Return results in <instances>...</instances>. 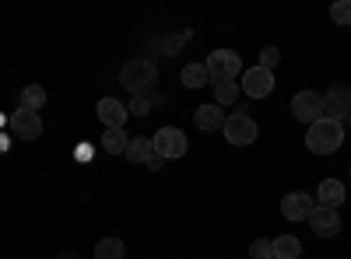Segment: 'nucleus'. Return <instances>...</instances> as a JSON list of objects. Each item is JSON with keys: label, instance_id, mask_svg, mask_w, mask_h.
Here are the masks:
<instances>
[{"label": "nucleus", "instance_id": "nucleus-18", "mask_svg": "<svg viewBox=\"0 0 351 259\" xmlns=\"http://www.w3.org/2000/svg\"><path fill=\"white\" fill-rule=\"evenodd\" d=\"M183 84H186V88H204V84H211L208 67H204V64H186L183 67Z\"/></svg>", "mask_w": 351, "mask_h": 259}, {"label": "nucleus", "instance_id": "nucleus-12", "mask_svg": "<svg viewBox=\"0 0 351 259\" xmlns=\"http://www.w3.org/2000/svg\"><path fill=\"white\" fill-rule=\"evenodd\" d=\"M127 105L120 102V98H102L99 102V120L106 123V130H123V123H127Z\"/></svg>", "mask_w": 351, "mask_h": 259}, {"label": "nucleus", "instance_id": "nucleus-20", "mask_svg": "<svg viewBox=\"0 0 351 259\" xmlns=\"http://www.w3.org/2000/svg\"><path fill=\"white\" fill-rule=\"evenodd\" d=\"M239 84L236 81H221V84H215V105H232L239 98Z\"/></svg>", "mask_w": 351, "mask_h": 259}, {"label": "nucleus", "instance_id": "nucleus-28", "mask_svg": "<svg viewBox=\"0 0 351 259\" xmlns=\"http://www.w3.org/2000/svg\"><path fill=\"white\" fill-rule=\"evenodd\" d=\"M8 144H11L8 137H0V151H8Z\"/></svg>", "mask_w": 351, "mask_h": 259}, {"label": "nucleus", "instance_id": "nucleus-17", "mask_svg": "<svg viewBox=\"0 0 351 259\" xmlns=\"http://www.w3.org/2000/svg\"><path fill=\"white\" fill-rule=\"evenodd\" d=\"M127 144H130L127 130H106V133H102V148H106L109 154H127Z\"/></svg>", "mask_w": 351, "mask_h": 259}, {"label": "nucleus", "instance_id": "nucleus-22", "mask_svg": "<svg viewBox=\"0 0 351 259\" xmlns=\"http://www.w3.org/2000/svg\"><path fill=\"white\" fill-rule=\"evenodd\" d=\"M250 256H253V259H274V242L253 238V242H250Z\"/></svg>", "mask_w": 351, "mask_h": 259}, {"label": "nucleus", "instance_id": "nucleus-14", "mask_svg": "<svg viewBox=\"0 0 351 259\" xmlns=\"http://www.w3.org/2000/svg\"><path fill=\"white\" fill-rule=\"evenodd\" d=\"M225 112H221V105H200L197 112H193V123L204 130V133H215V130H221L225 126Z\"/></svg>", "mask_w": 351, "mask_h": 259}, {"label": "nucleus", "instance_id": "nucleus-24", "mask_svg": "<svg viewBox=\"0 0 351 259\" xmlns=\"http://www.w3.org/2000/svg\"><path fill=\"white\" fill-rule=\"evenodd\" d=\"M278 60H281V53H278L274 46H263V49H260V64H256V67L274 70V67H278Z\"/></svg>", "mask_w": 351, "mask_h": 259}, {"label": "nucleus", "instance_id": "nucleus-5", "mask_svg": "<svg viewBox=\"0 0 351 259\" xmlns=\"http://www.w3.org/2000/svg\"><path fill=\"white\" fill-rule=\"evenodd\" d=\"M152 148H155V154L158 158H183L186 154V148H190V144H186V133L183 130H176V126H162L155 137H152Z\"/></svg>", "mask_w": 351, "mask_h": 259}, {"label": "nucleus", "instance_id": "nucleus-15", "mask_svg": "<svg viewBox=\"0 0 351 259\" xmlns=\"http://www.w3.org/2000/svg\"><path fill=\"white\" fill-rule=\"evenodd\" d=\"M152 154H155V148H152V140H148V137H130V144H127V161H134V165H148Z\"/></svg>", "mask_w": 351, "mask_h": 259}, {"label": "nucleus", "instance_id": "nucleus-21", "mask_svg": "<svg viewBox=\"0 0 351 259\" xmlns=\"http://www.w3.org/2000/svg\"><path fill=\"white\" fill-rule=\"evenodd\" d=\"M123 242L120 238H102L99 245H95V259H123Z\"/></svg>", "mask_w": 351, "mask_h": 259}, {"label": "nucleus", "instance_id": "nucleus-23", "mask_svg": "<svg viewBox=\"0 0 351 259\" xmlns=\"http://www.w3.org/2000/svg\"><path fill=\"white\" fill-rule=\"evenodd\" d=\"M330 18L337 25H351V0H337V4L330 8Z\"/></svg>", "mask_w": 351, "mask_h": 259}, {"label": "nucleus", "instance_id": "nucleus-26", "mask_svg": "<svg viewBox=\"0 0 351 259\" xmlns=\"http://www.w3.org/2000/svg\"><path fill=\"white\" fill-rule=\"evenodd\" d=\"M74 158H77V161H92V158H95V151L88 148V144H81V148L74 151Z\"/></svg>", "mask_w": 351, "mask_h": 259}, {"label": "nucleus", "instance_id": "nucleus-27", "mask_svg": "<svg viewBox=\"0 0 351 259\" xmlns=\"http://www.w3.org/2000/svg\"><path fill=\"white\" fill-rule=\"evenodd\" d=\"M162 165H165V158H158V154H152V161H148V168H152V172H162Z\"/></svg>", "mask_w": 351, "mask_h": 259}, {"label": "nucleus", "instance_id": "nucleus-11", "mask_svg": "<svg viewBox=\"0 0 351 259\" xmlns=\"http://www.w3.org/2000/svg\"><path fill=\"white\" fill-rule=\"evenodd\" d=\"M313 196L309 193H288L285 200H281V214L288 217V221H309V214H313Z\"/></svg>", "mask_w": 351, "mask_h": 259}, {"label": "nucleus", "instance_id": "nucleus-25", "mask_svg": "<svg viewBox=\"0 0 351 259\" xmlns=\"http://www.w3.org/2000/svg\"><path fill=\"white\" fill-rule=\"evenodd\" d=\"M127 112H134V116H148V112H152V98L148 95H134V102L127 105Z\"/></svg>", "mask_w": 351, "mask_h": 259}, {"label": "nucleus", "instance_id": "nucleus-2", "mask_svg": "<svg viewBox=\"0 0 351 259\" xmlns=\"http://www.w3.org/2000/svg\"><path fill=\"white\" fill-rule=\"evenodd\" d=\"M158 81V67L152 60H141V56H134V60H127L120 67V84L127 92L134 95H148L152 92V84Z\"/></svg>", "mask_w": 351, "mask_h": 259}, {"label": "nucleus", "instance_id": "nucleus-19", "mask_svg": "<svg viewBox=\"0 0 351 259\" xmlns=\"http://www.w3.org/2000/svg\"><path fill=\"white\" fill-rule=\"evenodd\" d=\"M43 105H46V92H43V84H28V88H21V109L39 112Z\"/></svg>", "mask_w": 351, "mask_h": 259}, {"label": "nucleus", "instance_id": "nucleus-4", "mask_svg": "<svg viewBox=\"0 0 351 259\" xmlns=\"http://www.w3.org/2000/svg\"><path fill=\"white\" fill-rule=\"evenodd\" d=\"M221 133H225V140L232 144V148H250V144L256 140V123H253V116H246V112H232V116L225 120V126H221Z\"/></svg>", "mask_w": 351, "mask_h": 259}, {"label": "nucleus", "instance_id": "nucleus-8", "mask_svg": "<svg viewBox=\"0 0 351 259\" xmlns=\"http://www.w3.org/2000/svg\"><path fill=\"white\" fill-rule=\"evenodd\" d=\"M324 116L337 120V123H344L351 116V88H344V84H330L327 95H324Z\"/></svg>", "mask_w": 351, "mask_h": 259}, {"label": "nucleus", "instance_id": "nucleus-10", "mask_svg": "<svg viewBox=\"0 0 351 259\" xmlns=\"http://www.w3.org/2000/svg\"><path fill=\"white\" fill-rule=\"evenodd\" d=\"M309 228L316 232V238H334V235L341 232V214L330 210V207H313Z\"/></svg>", "mask_w": 351, "mask_h": 259}, {"label": "nucleus", "instance_id": "nucleus-16", "mask_svg": "<svg viewBox=\"0 0 351 259\" xmlns=\"http://www.w3.org/2000/svg\"><path fill=\"white\" fill-rule=\"evenodd\" d=\"M299 252H302V242L295 235L274 238V259H299Z\"/></svg>", "mask_w": 351, "mask_h": 259}, {"label": "nucleus", "instance_id": "nucleus-9", "mask_svg": "<svg viewBox=\"0 0 351 259\" xmlns=\"http://www.w3.org/2000/svg\"><path fill=\"white\" fill-rule=\"evenodd\" d=\"M11 133L21 137V140H39V137H43V120H39V112L18 105V112H11Z\"/></svg>", "mask_w": 351, "mask_h": 259}, {"label": "nucleus", "instance_id": "nucleus-29", "mask_svg": "<svg viewBox=\"0 0 351 259\" xmlns=\"http://www.w3.org/2000/svg\"><path fill=\"white\" fill-rule=\"evenodd\" d=\"M60 259H77V256H60Z\"/></svg>", "mask_w": 351, "mask_h": 259}, {"label": "nucleus", "instance_id": "nucleus-13", "mask_svg": "<svg viewBox=\"0 0 351 259\" xmlns=\"http://www.w3.org/2000/svg\"><path fill=\"white\" fill-rule=\"evenodd\" d=\"M344 196H348V189H344L341 179H324V182H319V189H316V207L337 210V207L344 204Z\"/></svg>", "mask_w": 351, "mask_h": 259}, {"label": "nucleus", "instance_id": "nucleus-6", "mask_svg": "<svg viewBox=\"0 0 351 259\" xmlns=\"http://www.w3.org/2000/svg\"><path fill=\"white\" fill-rule=\"evenodd\" d=\"M291 116H295L299 123H306V126H313L316 120H324V95L299 92L295 98H291Z\"/></svg>", "mask_w": 351, "mask_h": 259}, {"label": "nucleus", "instance_id": "nucleus-1", "mask_svg": "<svg viewBox=\"0 0 351 259\" xmlns=\"http://www.w3.org/2000/svg\"><path fill=\"white\" fill-rule=\"evenodd\" d=\"M344 144V123L337 120H316L306 133V151L309 154H334L337 148Z\"/></svg>", "mask_w": 351, "mask_h": 259}, {"label": "nucleus", "instance_id": "nucleus-30", "mask_svg": "<svg viewBox=\"0 0 351 259\" xmlns=\"http://www.w3.org/2000/svg\"><path fill=\"white\" fill-rule=\"evenodd\" d=\"M348 126H351V116H348Z\"/></svg>", "mask_w": 351, "mask_h": 259}, {"label": "nucleus", "instance_id": "nucleus-3", "mask_svg": "<svg viewBox=\"0 0 351 259\" xmlns=\"http://www.w3.org/2000/svg\"><path fill=\"white\" fill-rule=\"evenodd\" d=\"M204 67H208L211 84L236 81V77L243 74V60H239V53H232V49H215V53H208V60H204Z\"/></svg>", "mask_w": 351, "mask_h": 259}, {"label": "nucleus", "instance_id": "nucleus-7", "mask_svg": "<svg viewBox=\"0 0 351 259\" xmlns=\"http://www.w3.org/2000/svg\"><path fill=\"white\" fill-rule=\"evenodd\" d=\"M239 88H243V95H250V98H267V95L274 92V70H263V67L243 70Z\"/></svg>", "mask_w": 351, "mask_h": 259}]
</instances>
